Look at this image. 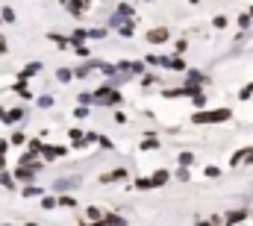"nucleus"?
Masks as SVG:
<instances>
[{"mask_svg": "<svg viewBox=\"0 0 253 226\" xmlns=\"http://www.w3.org/2000/svg\"><path fill=\"white\" fill-rule=\"evenodd\" d=\"M230 109H209V112H197L192 121L195 124H224V121H230Z\"/></svg>", "mask_w": 253, "mask_h": 226, "instance_id": "1", "label": "nucleus"}, {"mask_svg": "<svg viewBox=\"0 0 253 226\" xmlns=\"http://www.w3.org/2000/svg\"><path fill=\"white\" fill-rule=\"evenodd\" d=\"M94 100H97V103H106V106H112V103H118V100H121V91H115V88H97Z\"/></svg>", "mask_w": 253, "mask_h": 226, "instance_id": "2", "label": "nucleus"}, {"mask_svg": "<svg viewBox=\"0 0 253 226\" xmlns=\"http://www.w3.org/2000/svg\"><path fill=\"white\" fill-rule=\"evenodd\" d=\"M230 165H236V168H239V165H253V147L239 150V153L233 156V162H230Z\"/></svg>", "mask_w": 253, "mask_h": 226, "instance_id": "3", "label": "nucleus"}, {"mask_svg": "<svg viewBox=\"0 0 253 226\" xmlns=\"http://www.w3.org/2000/svg\"><path fill=\"white\" fill-rule=\"evenodd\" d=\"M147 41H150V44H162V41H168V29H165V26L150 29V32H147Z\"/></svg>", "mask_w": 253, "mask_h": 226, "instance_id": "4", "label": "nucleus"}, {"mask_svg": "<svg viewBox=\"0 0 253 226\" xmlns=\"http://www.w3.org/2000/svg\"><path fill=\"white\" fill-rule=\"evenodd\" d=\"M77 185H80L77 176H74V179H59V182H53V191L62 194V191H71V188H77Z\"/></svg>", "mask_w": 253, "mask_h": 226, "instance_id": "5", "label": "nucleus"}, {"mask_svg": "<svg viewBox=\"0 0 253 226\" xmlns=\"http://www.w3.org/2000/svg\"><path fill=\"white\" fill-rule=\"evenodd\" d=\"M168 179H171V174H168V171H156V174L150 176V188H159V185H165Z\"/></svg>", "mask_w": 253, "mask_h": 226, "instance_id": "6", "label": "nucleus"}, {"mask_svg": "<svg viewBox=\"0 0 253 226\" xmlns=\"http://www.w3.org/2000/svg\"><path fill=\"white\" fill-rule=\"evenodd\" d=\"M0 118H3L6 124H18V121L24 118V109H9V112H3Z\"/></svg>", "mask_w": 253, "mask_h": 226, "instance_id": "7", "label": "nucleus"}, {"mask_svg": "<svg viewBox=\"0 0 253 226\" xmlns=\"http://www.w3.org/2000/svg\"><path fill=\"white\" fill-rule=\"evenodd\" d=\"M38 71H41V62H29V65L21 71V79H27V76H35Z\"/></svg>", "mask_w": 253, "mask_h": 226, "instance_id": "8", "label": "nucleus"}, {"mask_svg": "<svg viewBox=\"0 0 253 226\" xmlns=\"http://www.w3.org/2000/svg\"><path fill=\"white\" fill-rule=\"evenodd\" d=\"M118 179H127V171L121 168V171H112V174H106V176H100V182H118Z\"/></svg>", "mask_w": 253, "mask_h": 226, "instance_id": "9", "label": "nucleus"}, {"mask_svg": "<svg viewBox=\"0 0 253 226\" xmlns=\"http://www.w3.org/2000/svg\"><path fill=\"white\" fill-rule=\"evenodd\" d=\"M162 65H165V68H171V71H186L183 59H162Z\"/></svg>", "mask_w": 253, "mask_h": 226, "instance_id": "10", "label": "nucleus"}, {"mask_svg": "<svg viewBox=\"0 0 253 226\" xmlns=\"http://www.w3.org/2000/svg\"><path fill=\"white\" fill-rule=\"evenodd\" d=\"M248 218V209H239V212H230L227 215V224H239V221H245Z\"/></svg>", "mask_w": 253, "mask_h": 226, "instance_id": "11", "label": "nucleus"}, {"mask_svg": "<svg viewBox=\"0 0 253 226\" xmlns=\"http://www.w3.org/2000/svg\"><path fill=\"white\" fill-rule=\"evenodd\" d=\"M41 153H44V159H56V156H62L65 150H62V147H41Z\"/></svg>", "mask_w": 253, "mask_h": 226, "instance_id": "12", "label": "nucleus"}, {"mask_svg": "<svg viewBox=\"0 0 253 226\" xmlns=\"http://www.w3.org/2000/svg\"><path fill=\"white\" fill-rule=\"evenodd\" d=\"M85 6H88L85 0H71V12H74V15H80V12H85Z\"/></svg>", "mask_w": 253, "mask_h": 226, "instance_id": "13", "label": "nucleus"}, {"mask_svg": "<svg viewBox=\"0 0 253 226\" xmlns=\"http://www.w3.org/2000/svg\"><path fill=\"white\" fill-rule=\"evenodd\" d=\"M32 176H35V171H29V168H21L18 171V179H24V182H32Z\"/></svg>", "mask_w": 253, "mask_h": 226, "instance_id": "14", "label": "nucleus"}, {"mask_svg": "<svg viewBox=\"0 0 253 226\" xmlns=\"http://www.w3.org/2000/svg\"><path fill=\"white\" fill-rule=\"evenodd\" d=\"M180 165H183V168H192V165H195V156H192V153H180Z\"/></svg>", "mask_w": 253, "mask_h": 226, "instance_id": "15", "label": "nucleus"}, {"mask_svg": "<svg viewBox=\"0 0 253 226\" xmlns=\"http://www.w3.org/2000/svg\"><path fill=\"white\" fill-rule=\"evenodd\" d=\"M0 21H9V24H12V21H15V12H12V9L6 6V9L0 12Z\"/></svg>", "mask_w": 253, "mask_h": 226, "instance_id": "16", "label": "nucleus"}, {"mask_svg": "<svg viewBox=\"0 0 253 226\" xmlns=\"http://www.w3.org/2000/svg\"><path fill=\"white\" fill-rule=\"evenodd\" d=\"M15 91H18L21 97H29V88H27V82H24V79H21V82L15 85Z\"/></svg>", "mask_w": 253, "mask_h": 226, "instance_id": "17", "label": "nucleus"}, {"mask_svg": "<svg viewBox=\"0 0 253 226\" xmlns=\"http://www.w3.org/2000/svg\"><path fill=\"white\" fill-rule=\"evenodd\" d=\"M239 26H242V29H248V26H251V15H245V12H242V15H239Z\"/></svg>", "mask_w": 253, "mask_h": 226, "instance_id": "18", "label": "nucleus"}, {"mask_svg": "<svg viewBox=\"0 0 253 226\" xmlns=\"http://www.w3.org/2000/svg\"><path fill=\"white\" fill-rule=\"evenodd\" d=\"M141 147H144V150H150V147H159V141H156L153 135H147V141H141Z\"/></svg>", "mask_w": 253, "mask_h": 226, "instance_id": "19", "label": "nucleus"}, {"mask_svg": "<svg viewBox=\"0 0 253 226\" xmlns=\"http://www.w3.org/2000/svg\"><path fill=\"white\" fill-rule=\"evenodd\" d=\"M0 182H3V188H15V179H12L9 174H3V176H0Z\"/></svg>", "mask_w": 253, "mask_h": 226, "instance_id": "20", "label": "nucleus"}, {"mask_svg": "<svg viewBox=\"0 0 253 226\" xmlns=\"http://www.w3.org/2000/svg\"><path fill=\"white\" fill-rule=\"evenodd\" d=\"M88 218H91V221H100V218H103V212H100V209H94V206H91V209H88Z\"/></svg>", "mask_w": 253, "mask_h": 226, "instance_id": "21", "label": "nucleus"}, {"mask_svg": "<svg viewBox=\"0 0 253 226\" xmlns=\"http://www.w3.org/2000/svg\"><path fill=\"white\" fill-rule=\"evenodd\" d=\"M239 97H242V100H248V97H253V85H248V88H242V91H239Z\"/></svg>", "mask_w": 253, "mask_h": 226, "instance_id": "22", "label": "nucleus"}, {"mask_svg": "<svg viewBox=\"0 0 253 226\" xmlns=\"http://www.w3.org/2000/svg\"><path fill=\"white\" fill-rule=\"evenodd\" d=\"M218 174H221V168H215V165H212V168H206V176H209V179H215Z\"/></svg>", "mask_w": 253, "mask_h": 226, "instance_id": "23", "label": "nucleus"}, {"mask_svg": "<svg viewBox=\"0 0 253 226\" xmlns=\"http://www.w3.org/2000/svg\"><path fill=\"white\" fill-rule=\"evenodd\" d=\"M212 24H215V26H221V29H224V26H227V18H224V15H218V18H215V21H212Z\"/></svg>", "mask_w": 253, "mask_h": 226, "instance_id": "24", "label": "nucleus"}, {"mask_svg": "<svg viewBox=\"0 0 253 226\" xmlns=\"http://www.w3.org/2000/svg\"><path fill=\"white\" fill-rule=\"evenodd\" d=\"M24 141H27V135H21V132L12 135V144H24Z\"/></svg>", "mask_w": 253, "mask_h": 226, "instance_id": "25", "label": "nucleus"}, {"mask_svg": "<svg viewBox=\"0 0 253 226\" xmlns=\"http://www.w3.org/2000/svg\"><path fill=\"white\" fill-rule=\"evenodd\" d=\"M136 188H150V179H147V176H141V179L136 182Z\"/></svg>", "mask_w": 253, "mask_h": 226, "instance_id": "26", "label": "nucleus"}, {"mask_svg": "<svg viewBox=\"0 0 253 226\" xmlns=\"http://www.w3.org/2000/svg\"><path fill=\"white\" fill-rule=\"evenodd\" d=\"M38 194H41L38 188H24V197H38Z\"/></svg>", "mask_w": 253, "mask_h": 226, "instance_id": "27", "label": "nucleus"}, {"mask_svg": "<svg viewBox=\"0 0 253 226\" xmlns=\"http://www.w3.org/2000/svg\"><path fill=\"white\" fill-rule=\"evenodd\" d=\"M41 206H44V209H53V206H56V200H53V197H44V203H41Z\"/></svg>", "mask_w": 253, "mask_h": 226, "instance_id": "28", "label": "nucleus"}, {"mask_svg": "<svg viewBox=\"0 0 253 226\" xmlns=\"http://www.w3.org/2000/svg\"><path fill=\"white\" fill-rule=\"evenodd\" d=\"M59 203H62V206H68V209H71V206H77V203H74V197H62Z\"/></svg>", "mask_w": 253, "mask_h": 226, "instance_id": "29", "label": "nucleus"}, {"mask_svg": "<svg viewBox=\"0 0 253 226\" xmlns=\"http://www.w3.org/2000/svg\"><path fill=\"white\" fill-rule=\"evenodd\" d=\"M0 53H6V38L0 35Z\"/></svg>", "mask_w": 253, "mask_h": 226, "instance_id": "30", "label": "nucleus"}, {"mask_svg": "<svg viewBox=\"0 0 253 226\" xmlns=\"http://www.w3.org/2000/svg\"><path fill=\"white\" fill-rule=\"evenodd\" d=\"M3 150H6V141H0V153H3Z\"/></svg>", "mask_w": 253, "mask_h": 226, "instance_id": "31", "label": "nucleus"}, {"mask_svg": "<svg viewBox=\"0 0 253 226\" xmlns=\"http://www.w3.org/2000/svg\"><path fill=\"white\" fill-rule=\"evenodd\" d=\"M85 226H106V224H103V221H100V224H85Z\"/></svg>", "mask_w": 253, "mask_h": 226, "instance_id": "32", "label": "nucleus"}, {"mask_svg": "<svg viewBox=\"0 0 253 226\" xmlns=\"http://www.w3.org/2000/svg\"><path fill=\"white\" fill-rule=\"evenodd\" d=\"M195 226H209V224H195Z\"/></svg>", "mask_w": 253, "mask_h": 226, "instance_id": "33", "label": "nucleus"}, {"mask_svg": "<svg viewBox=\"0 0 253 226\" xmlns=\"http://www.w3.org/2000/svg\"><path fill=\"white\" fill-rule=\"evenodd\" d=\"M192 3H197V0H192Z\"/></svg>", "mask_w": 253, "mask_h": 226, "instance_id": "34", "label": "nucleus"}, {"mask_svg": "<svg viewBox=\"0 0 253 226\" xmlns=\"http://www.w3.org/2000/svg\"><path fill=\"white\" fill-rule=\"evenodd\" d=\"M251 15H253V9H251Z\"/></svg>", "mask_w": 253, "mask_h": 226, "instance_id": "35", "label": "nucleus"}, {"mask_svg": "<svg viewBox=\"0 0 253 226\" xmlns=\"http://www.w3.org/2000/svg\"><path fill=\"white\" fill-rule=\"evenodd\" d=\"M0 24H3V21H0Z\"/></svg>", "mask_w": 253, "mask_h": 226, "instance_id": "36", "label": "nucleus"}]
</instances>
